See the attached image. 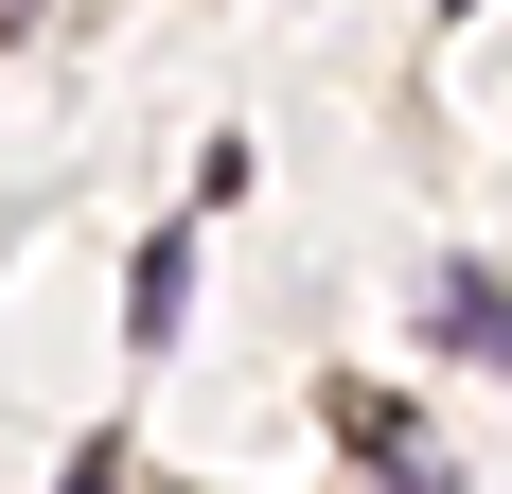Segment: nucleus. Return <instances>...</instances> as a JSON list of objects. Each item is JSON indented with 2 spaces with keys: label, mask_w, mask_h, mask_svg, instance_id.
<instances>
[{
  "label": "nucleus",
  "mask_w": 512,
  "mask_h": 494,
  "mask_svg": "<svg viewBox=\"0 0 512 494\" xmlns=\"http://www.w3.org/2000/svg\"><path fill=\"white\" fill-rule=\"evenodd\" d=\"M177 300H195V247L159 230V247H142V283H124V318H142V353H159V336H177Z\"/></svg>",
  "instance_id": "obj_1"
},
{
  "label": "nucleus",
  "mask_w": 512,
  "mask_h": 494,
  "mask_svg": "<svg viewBox=\"0 0 512 494\" xmlns=\"http://www.w3.org/2000/svg\"><path fill=\"white\" fill-rule=\"evenodd\" d=\"M71 494H124V459H71Z\"/></svg>",
  "instance_id": "obj_2"
}]
</instances>
